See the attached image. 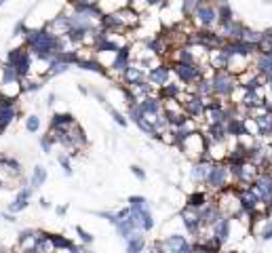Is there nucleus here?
<instances>
[{
	"label": "nucleus",
	"mask_w": 272,
	"mask_h": 253,
	"mask_svg": "<svg viewBox=\"0 0 272 253\" xmlns=\"http://www.w3.org/2000/svg\"><path fill=\"white\" fill-rule=\"evenodd\" d=\"M133 62V57H131V49L125 44V46H121L116 53H114V59L110 62V68H112V72H116V74H123V72L127 70V66Z\"/></svg>",
	"instance_id": "nucleus-15"
},
{
	"label": "nucleus",
	"mask_w": 272,
	"mask_h": 253,
	"mask_svg": "<svg viewBox=\"0 0 272 253\" xmlns=\"http://www.w3.org/2000/svg\"><path fill=\"white\" fill-rule=\"evenodd\" d=\"M72 123H74V116H72V114L59 112V114H53V116H51L49 127H51V129H68Z\"/></svg>",
	"instance_id": "nucleus-26"
},
{
	"label": "nucleus",
	"mask_w": 272,
	"mask_h": 253,
	"mask_svg": "<svg viewBox=\"0 0 272 253\" xmlns=\"http://www.w3.org/2000/svg\"><path fill=\"white\" fill-rule=\"evenodd\" d=\"M198 5H200V0H180V7H182V15H184V17H192Z\"/></svg>",
	"instance_id": "nucleus-31"
},
{
	"label": "nucleus",
	"mask_w": 272,
	"mask_h": 253,
	"mask_svg": "<svg viewBox=\"0 0 272 253\" xmlns=\"http://www.w3.org/2000/svg\"><path fill=\"white\" fill-rule=\"evenodd\" d=\"M108 112L112 114V118L116 120V123H118V125H123V127H127V118H125V116H123L121 112H116V110H114V108H110V110H108Z\"/></svg>",
	"instance_id": "nucleus-38"
},
{
	"label": "nucleus",
	"mask_w": 272,
	"mask_h": 253,
	"mask_svg": "<svg viewBox=\"0 0 272 253\" xmlns=\"http://www.w3.org/2000/svg\"><path fill=\"white\" fill-rule=\"evenodd\" d=\"M0 171H5L9 177H13V179H19L23 175L21 163L15 159V156H7V154H0Z\"/></svg>",
	"instance_id": "nucleus-16"
},
{
	"label": "nucleus",
	"mask_w": 272,
	"mask_h": 253,
	"mask_svg": "<svg viewBox=\"0 0 272 253\" xmlns=\"http://www.w3.org/2000/svg\"><path fill=\"white\" fill-rule=\"evenodd\" d=\"M207 200H211V198H209V194H207V192H203V190H196V192H192V194L188 196L186 205H190V207L198 209V207H203V205H205Z\"/></svg>",
	"instance_id": "nucleus-30"
},
{
	"label": "nucleus",
	"mask_w": 272,
	"mask_h": 253,
	"mask_svg": "<svg viewBox=\"0 0 272 253\" xmlns=\"http://www.w3.org/2000/svg\"><path fill=\"white\" fill-rule=\"evenodd\" d=\"M211 192H222L230 188L232 184V177H230V171H228V165L226 161H215L211 163V169H209V175H207V182Z\"/></svg>",
	"instance_id": "nucleus-2"
},
{
	"label": "nucleus",
	"mask_w": 272,
	"mask_h": 253,
	"mask_svg": "<svg viewBox=\"0 0 272 253\" xmlns=\"http://www.w3.org/2000/svg\"><path fill=\"white\" fill-rule=\"evenodd\" d=\"M146 5H148V9H154V7H162L165 0H146Z\"/></svg>",
	"instance_id": "nucleus-42"
},
{
	"label": "nucleus",
	"mask_w": 272,
	"mask_h": 253,
	"mask_svg": "<svg viewBox=\"0 0 272 253\" xmlns=\"http://www.w3.org/2000/svg\"><path fill=\"white\" fill-rule=\"evenodd\" d=\"M34 251H55L53 249V238H51L49 232L36 230V247H34Z\"/></svg>",
	"instance_id": "nucleus-27"
},
{
	"label": "nucleus",
	"mask_w": 272,
	"mask_h": 253,
	"mask_svg": "<svg viewBox=\"0 0 272 253\" xmlns=\"http://www.w3.org/2000/svg\"><path fill=\"white\" fill-rule=\"evenodd\" d=\"M72 7H99V0H70Z\"/></svg>",
	"instance_id": "nucleus-37"
},
{
	"label": "nucleus",
	"mask_w": 272,
	"mask_h": 253,
	"mask_svg": "<svg viewBox=\"0 0 272 253\" xmlns=\"http://www.w3.org/2000/svg\"><path fill=\"white\" fill-rule=\"evenodd\" d=\"M51 238H53V249L55 251H72V253H78V251H82L85 249V245H74L72 240H68L66 236H62V234H51Z\"/></svg>",
	"instance_id": "nucleus-24"
},
{
	"label": "nucleus",
	"mask_w": 272,
	"mask_h": 253,
	"mask_svg": "<svg viewBox=\"0 0 272 253\" xmlns=\"http://www.w3.org/2000/svg\"><path fill=\"white\" fill-rule=\"evenodd\" d=\"M26 129L30 131V133H36V131L40 129V118H38L36 114H30V116L26 118Z\"/></svg>",
	"instance_id": "nucleus-32"
},
{
	"label": "nucleus",
	"mask_w": 272,
	"mask_h": 253,
	"mask_svg": "<svg viewBox=\"0 0 272 253\" xmlns=\"http://www.w3.org/2000/svg\"><path fill=\"white\" fill-rule=\"evenodd\" d=\"M44 102H46V108H51L55 104V93H49V97H46Z\"/></svg>",
	"instance_id": "nucleus-44"
},
{
	"label": "nucleus",
	"mask_w": 272,
	"mask_h": 253,
	"mask_svg": "<svg viewBox=\"0 0 272 253\" xmlns=\"http://www.w3.org/2000/svg\"><path fill=\"white\" fill-rule=\"evenodd\" d=\"M173 74L177 76V80L186 84H194L196 80L203 78V66H196V64H184V62H173L171 64Z\"/></svg>",
	"instance_id": "nucleus-6"
},
{
	"label": "nucleus",
	"mask_w": 272,
	"mask_h": 253,
	"mask_svg": "<svg viewBox=\"0 0 272 253\" xmlns=\"http://www.w3.org/2000/svg\"><path fill=\"white\" fill-rule=\"evenodd\" d=\"M251 64H253V68H255L257 74H262L264 78L272 76V53H257V51H255Z\"/></svg>",
	"instance_id": "nucleus-18"
},
{
	"label": "nucleus",
	"mask_w": 272,
	"mask_h": 253,
	"mask_svg": "<svg viewBox=\"0 0 272 253\" xmlns=\"http://www.w3.org/2000/svg\"><path fill=\"white\" fill-rule=\"evenodd\" d=\"M32 59H34V55L30 53V49L26 44L15 46V49H11L9 55H7V62L11 66H15V70L19 72V76H26V74L32 72Z\"/></svg>",
	"instance_id": "nucleus-5"
},
{
	"label": "nucleus",
	"mask_w": 272,
	"mask_h": 253,
	"mask_svg": "<svg viewBox=\"0 0 272 253\" xmlns=\"http://www.w3.org/2000/svg\"><path fill=\"white\" fill-rule=\"evenodd\" d=\"M131 171H133V175H135L137 179H146V173L141 171V167H131Z\"/></svg>",
	"instance_id": "nucleus-40"
},
{
	"label": "nucleus",
	"mask_w": 272,
	"mask_h": 253,
	"mask_svg": "<svg viewBox=\"0 0 272 253\" xmlns=\"http://www.w3.org/2000/svg\"><path fill=\"white\" fill-rule=\"evenodd\" d=\"M203 135L207 141H228V133H226V127L224 125H207L203 129Z\"/></svg>",
	"instance_id": "nucleus-21"
},
{
	"label": "nucleus",
	"mask_w": 272,
	"mask_h": 253,
	"mask_svg": "<svg viewBox=\"0 0 272 253\" xmlns=\"http://www.w3.org/2000/svg\"><path fill=\"white\" fill-rule=\"evenodd\" d=\"M40 148H42L44 154H49V152L53 150V139L49 137V133H44V135L40 137Z\"/></svg>",
	"instance_id": "nucleus-35"
},
{
	"label": "nucleus",
	"mask_w": 272,
	"mask_h": 253,
	"mask_svg": "<svg viewBox=\"0 0 272 253\" xmlns=\"http://www.w3.org/2000/svg\"><path fill=\"white\" fill-rule=\"evenodd\" d=\"M32 194H34V188L30 184L26 186H21L19 192L15 194V198L9 203V211L11 213H21V211H26L30 207V203H32Z\"/></svg>",
	"instance_id": "nucleus-10"
},
{
	"label": "nucleus",
	"mask_w": 272,
	"mask_h": 253,
	"mask_svg": "<svg viewBox=\"0 0 272 253\" xmlns=\"http://www.w3.org/2000/svg\"><path fill=\"white\" fill-rule=\"evenodd\" d=\"M57 161H59V165H62L64 173H66L68 177L72 175V165H70V156H66V154H59V156H57Z\"/></svg>",
	"instance_id": "nucleus-33"
},
{
	"label": "nucleus",
	"mask_w": 272,
	"mask_h": 253,
	"mask_svg": "<svg viewBox=\"0 0 272 253\" xmlns=\"http://www.w3.org/2000/svg\"><path fill=\"white\" fill-rule=\"evenodd\" d=\"M129 209H131V215L135 218V222L139 224V228L144 232H150L152 228H154V218H152L148 200L144 196H131L129 198Z\"/></svg>",
	"instance_id": "nucleus-3"
},
{
	"label": "nucleus",
	"mask_w": 272,
	"mask_h": 253,
	"mask_svg": "<svg viewBox=\"0 0 272 253\" xmlns=\"http://www.w3.org/2000/svg\"><path fill=\"white\" fill-rule=\"evenodd\" d=\"M123 80H125V84H133V82L148 80V78H146V70H144V66L137 64V62H131V64L127 66V70L123 72Z\"/></svg>",
	"instance_id": "nucleus-19"
},
{
	"label": "nucleus",
	"mask_w": 272,
	"mask_h": 253,
	"mask_svg": "<svg viewBox=\"0 0 272 253\" xmlns=\"http://www.w3.org/2000/svg\"><path fill=\"white\" fill-rule=\"evenodd\" d=\"M55 211H57L59 218H62V215H66V213H68V205H59V207H57Z\"/></svg>",
	"instance_id": "nucleus-43"
},
{
	"label": "nucleus",
	"mask_w": 272,
	"mask_h": 253,
	"mask_svg": "<svg viewBox=\"0 0 272 253\" xmlns=\"http://www.w3.org/2000/svg\"><path fill=\"white\" fill-rule=\"evenodd\" d=\"M3 220H7V222H17V213H11V211H7V213H3Z\"/></svg>",
	"instance_id": "nucleus-41"
},
{
	"label": "nucleus",
	"mask_w": 272,
	"mask_h": 253,
	"mask_svg": "<svg viewBox=\"0 0 272 253\" xmlns=\"http://www.w3.org/2000/svg\"><path fill=\"white\" fill-rule=\"evenodd\" d=\"M209 169H211V163L209 161H194L192 171H190L192 182L194 184H205L207 182V175H209Z\"/></svg>",
	"instance_id": "nucleus-20"
},
{
	"label": "nucleus",
	"mask_w": 272,
	"mask_h": 253,
	"mask_svg": "<svg viewBox=\"0 0 272 253\" xmlns=\"http://www.w3.org/2000/svg\"><path fill=\"white\" fill-rule=\"evenodd\" d=\"M17 249L21 251H34L36 247V230L34 228H28V230H23L19 236H17Z\"/></svg>",
	"instance_id": "nucleus-23"
},
{
	"label": "nucleus",
	"mask_w": 272,
	"mask_h": 253,
	"mask_svg": "<svg viewBox=\"0 0 272 253\" xmlns=\"http://www.w3.org/2000/svg\"><path fill=\"white\" fill-rule=\"evenodd\" d=\"M171 64H156L154 68H150V72H146V78L154 84V87H162V84H167L171 80Z\"/></svg>",
	"instance_id": "nucleus-12"
},
{
	"label": "nucleus",
	"mask_w": 272,
	"mask_h": 253,
	"mask_svg": "<svg viewBox=\"0 0 272 253\" xmlns=\"http://www.w3.org/2000/svg\"><path fill=\"white\" fill-rule=\"evenodd\" d=\"M255 123H257V129H259V137L266 139L268 135H272V110L259 114V116H253Z\"/></svg>",
	"instance_id": "nucleus-25"
},
{
	"label": "nucleus",
	"mask_w": 272,
	"mask_h": 253,
	"mask_svg": "<svg viewBox=\"0 0 272 253\" xmlns=\"http://www.w3.org/2000/svg\"><path fill=\"white\" fill-rule=\"evenodd\" d=\"M205 146H207V139L203 135V131H194V133L188 135L177 148H182L188 159L198 161L200 156H203V152H205Z\"/></svg>",
	"instance_id": "nucleus-7"
},
{
	"label": "nucleus",
	"mask_w": 272,
	"mask_h": 253,
	"mask_svg": "<svg viewBox=\"0 0 272 253\" xmlns=\"http://www.w3.org/2000/svg\"><path fill=\"white\" fill-rule=\"evenodd\" d=\"M160 249L162 251H173V253H186V251H194L192 245L188 243V236L184 234H171L167 238L160 240Z\"/></svg>",
	"instance_id": "nucleus-11"
},
{
	"label": "nucleus",
	"mask_w": 272,
	"mask_h": 253,
	"mask_svg": "<svg viewBox=\"0 0 272 253\" xmlns=\"http://www.w3.org/2000/svg\"><path fill=\"white\" fill-rule=\"evenodd\" d=\"M0 93H3V97H7V99H17L19 95L23 93L21 91V78L19 80H5V82H0Z\"/></svg>",
	"instance_id": "nucleus-22"
},
{
	"label": "nucleus",
	"mask_w": 272,
	"mask_h": 253,
	"mask_svg": "<svg viewBox=\"0 0 272 253\" xmlns=\"http://www.w3.org/2000/svg\"><path fill=\"white\" fill-rule=\"evenodd\" d=\"M259 238H262V240H270L272 238V220H266L264 222L262 230H259Z\"/></svg>",
	"instance_id": "nucleus-34"
},
{
	"label": "nucleus",
	"mask_w": 272,
	"mask_h": 253,
	"mask_svg": "<svg viewBox=\"0 0 272 253\" xmlns=\"http://www.w3.org/2000/svg\"><path fill=\"white\" fill-rule=\"evenodd\" d=\"M182 224L188 230V234H194V236L200 232V228H203V224L198 220V211L194 207H190V205H186L182 209Z\"/></svg>",
	"instance_id": "nucleus-13"
},
{
	"label": "nucleus",
	"mask_w": 272,
	"mask_h": 253,
	"mask_svg": "<svg viewBox=\"0 0 272 253\" xmlns=\"http://www.w3.org/2000/svg\"><path fill=\"white\" fill-rule=\"evenodd\" d=\"M239 40H243V42H247V44L257 46L259 40H262V32H257V30H251V28L243 26V32H241V38H239Z\"/></svg>",
	"instance_id": "nucleus-29"
},
{
	"label": "nucleus",
	"mask_w": 272,
	"mask_h": 253,
	"mask_svg": "<svg viewBox=\"0 0 272 253\" xmlns=\"http://www.w3.org/2000/svg\"><path fill=\"white\" fill-rule=\"evenodd\" d=\"M44 182H46V169H44L42 165H36V167L32 169V175H30V182H28V184H30L34 190H36V188H40Z\"/></svg>",
	"instance_id": "nucleus-28"
},
{
	"label": "nucleus",
	"mask_w": 272,
	"mask_h": 253,
	"mask_svg": "<svg viewBox=\"0 0 272 253\" xmlns=\"http://www.w3.org/2000/svg\"><path fill=\"white\" fill-rule=\"evenodd\" d=\"M137 106L148 120H154V116L162 110V102H160L158 95H146V97H141L137 102Z\"/></svg>",
	"instance_id": "nucleus-14"
},
{
	"label": "nucleus",
	"mask_w": 272,
	"mask_h": 253,
	"mask_svg": "<svg viewBox=\"0 0 272 253\" xmlns=\"http://www.w3.org/2000/svg\"><path fill=\"white\" fill-rule=\"evenodd\" d=\"M76 232H78V238L82 240V245H91L93 243V236L87 230H82V226H76Z\"/></svg>",
	"instance_id": "nucleus-36"
},
{
	"label": "nucleus",
	"mask_w": 272,
	"mask_h": 253,
	"mask_svg": "<svg viewBox=\"0 0 272 253\" xmlns=\"http://www.w3.org/2000/svg\"><path fill=\"white\" fill-rule=\"evenodd\" d=\"M211 84H213V95L220 99H228L230 93L239 87V76L228 72L226 68L224 70H213V74H211Z\"/></svg>",
	"instance_id": "nucleus-1"
},
{
	"label": "nucleus",
	"mask_w": 272,
	"mask_h": 253,
	"mask_svg": "<svg viewBox=\"0 0 272 253\" xmlns=\"http://www.w3.org/2000/svg\"><path fill=\"white\" fill-rule=\"evenodd\" d=\"M5 3H7V0H0V7H3V5H5Z\"/></svg>",
	"instance_id": "nucleus-46"
},
{
	"label": "nucleus",
	"mask_w": 272,
	"mask_h": 253,
	"mask_svg": "<svg viewBox=\"0 0 272 253\" xmlns=\"http://www.w3.org/2000/svg\"><path fill=\"white\" fill-rule=\"evenodd\" d=\"M40 207H42V209H49V207H51V203L46 200V198H40Z\"/></svg>",
	"instance_id": "nucleus-45"
},
{
	"label": "nucleus",
	"mask_w": 272,
	"mask_h": 253,
	"mask_svg": "<svg viewBox=\"0 0 272 253\" xmlns=\"http://www.w3.org/2000/svg\"><path fill=\"white\" fill-rule=\"evenodd\" d=\"M194 23L200 30H213L220 26V17H217V9L213 3H200L194 11Z\"/></svg>",
	"instance_id": "nucleus-4"
},
{
	"label": "nucleus",
	"mask_w": 272,
	"mask_h": 253,
	"mask_svg": "<svg viewBox=\"0 0 272 253\" xmlns=\"http://www.w3.org/2000/svg\"><path fill=\"white\" fill-rule=\"evenodd\" d=\"M251 59L249 55H228V64H226V70L232 72V74L241 76L245 70L251 68Z\"/></svg>",
	"instance_id": "nucleus-17"
},
{
	"label": "nucleus",
	"mask_w": 272,
	"mask_h": 253,
	"mask_svg": "<svg viewBox=\"0 0 272 253\" xmlns=\"http://www.w3.org/2000/svg\"><path fill=\"white\" fill-rule=\"evenodd\" d=\"M26 30H28V26H26L23 21H19L17 26H15V30H13V34H15V36H23V34H26Z\"/></svg>",
	"instance_id": "nucleus-39"
},
{
	"label": "nucleus",
	"mask_w": 272,
	"mask_h": 253,
	"mask_svg": "<svg viewBox=\"0 0 272 253\" xmlns=\"http://www.w3.org/2000/svg\"><path fill=\"white\" fill-rule=\"evenodd\" d=\"M211 236H213L222 247L228 243L230 236H232V218L230 215H222V218L211 226Z\"/></svg>",
	"instance_id": "nucleus-9"
},
{
	"label": "nucleus",
	"mask_w": 272,
	"mask_h": 253,
	"mask_svg": "<svg viewBox=\"0 0 272 253\" xmlns=\"http://www.w3.org/2000/svg\"><path fill=\"white\" fill-rule=\"evenodd\" d=\"M19 116V110H17V99H7L3 97L0 102V133L7 131L11 125L17 120Z\"/></svg>",
	"instance_id": "nucleus-8"
}]
</instances>
